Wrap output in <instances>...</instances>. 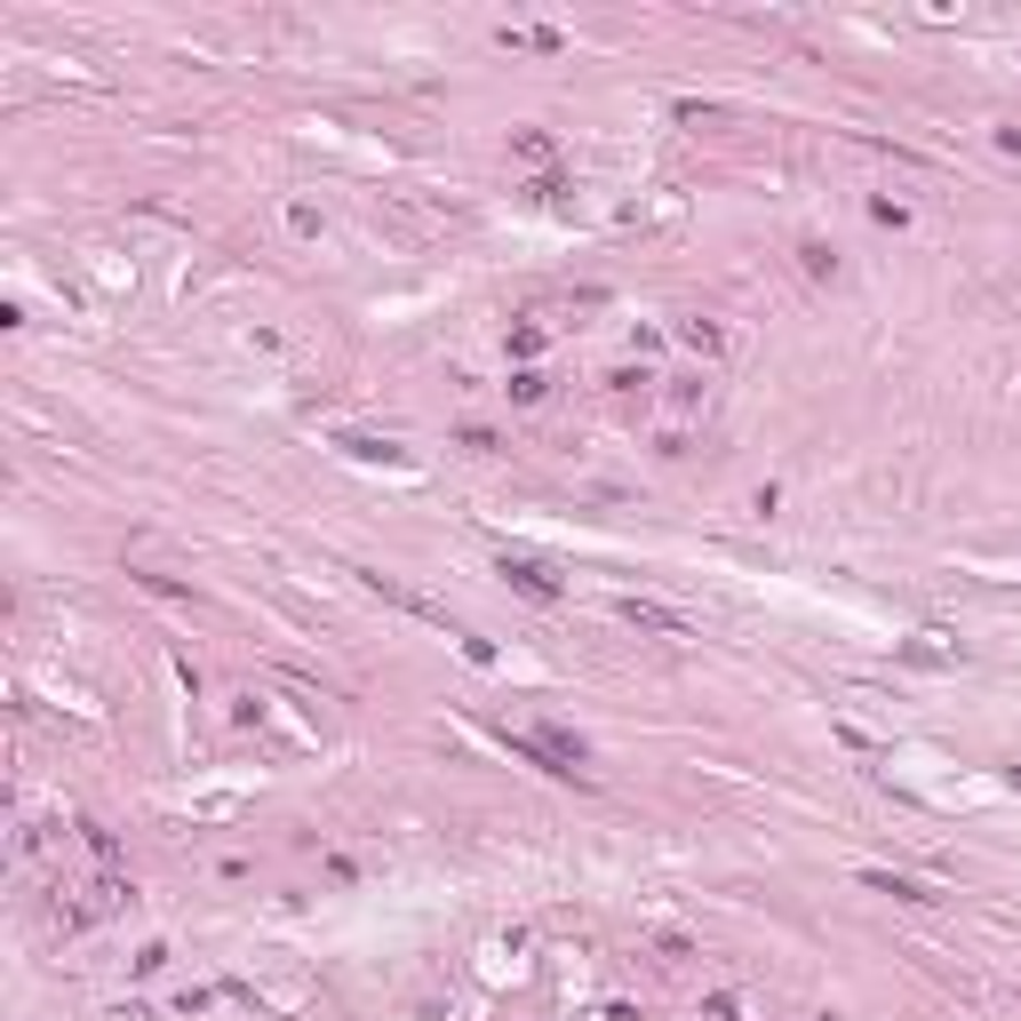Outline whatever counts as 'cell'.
Returning a JSON list of instances; mask_svg holds the SVG:
<instances>
[{
	"mask_svg": "<svg viewBox=\"0 0 1021 1021\" xmlns=\"http://www.w3.org/2000/svg\"><path fill=\"white\" fill-rule=\"evenodd\" d=\"M519 751H527V759H542L551 774H583V766H591V751H583L574 734H559V727H535V734H519Z\"/></svg>",
	"mask_w": 1021,
	"mask_h": 1021,
	"instance_id": "1",
	"label": "cell"
},
{
	"mask_svg": "<svg viewBox=\"0 0 1021 1021\" xmlns=\"http://www.w3.org/2000/svg\"><path fill=\"white\" fill-rule=\"evenodd\" d=\"M503 574H511V583H519L527 599H542V606H551V599H559V574H551V567H542V559H503Z\"/></svg>",
	"mask_w": 1021,
	"mask_h": 1021,
	"instance_id": "2",
	"label": "cell"
},
{
	"mask_svg": "<svg viewBox=\"0 0 1021 1021\" xmlns=\"http://www.w3.org/2000/svg\"><path fill=\"white\" fill-rule=\"evenodd\" d=\"M798 256H806V271H814V280H838V256H830V248H823V240H806V248H798Z\"/></svg>",
	"mask_w": 1021,
	"mask_h": 1021,
	"instance_id": "3",
	"label": "cell"
},
{
	"mask_svg": "<svg viewBox=\"0 0 1021 1021\" xmlns=\"http://www.w3.org/2000/svg\"><path fill=\"white\" fill-rule=\"evenodd\" d=\"M678 335H687V344H695V352H719V344H727V335H719V327H710V320H687V327H678Z\"/></svg>",
	"mask_w": 1021,
	"mask_h": 1021,
	"instance_id": "4",
	"label": "cell"
},
{
	"mask_svg": "<svg viewBox=\"0 0 1021 1021\" xmlns=\"http://www.w3.org/2000/svg\"><path fill=\"white\" fill-rule=\"evenodd\" d=\"M542 391H551V384H542V376H535V367H527V376H511V399H527V407H535Z\"/></svg>",
	"mask_w": 1021,
	"mask_h": 1021,
	"instance_id": "5",
	"label": "cell"
}]
</instances>
